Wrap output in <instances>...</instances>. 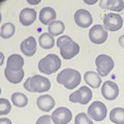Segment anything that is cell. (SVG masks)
I'll use <instances>...</instances> for the list:
<instances>
[{
    "mask_svg": "<svg viewBox=\"0 0 124 124\" xmlns=\"http://www.w3.org/2000/svg\"><path fill=\"white\" fill-rule=\"evenodd\" d=\"M57 46L60 49V54L63 59L69 60L80 53V46L69 36L62 35L56 40Z\"/></svg>",
    "mask_w": 124,
    "mask_h": 124,
    "instance_id": "6da1fadb",
    "label": "cell"
},
{
    "mask_svg": "<svg viewBox=\"0 0 124 124\" xmlns=\"http://www.w3.org/2000/svg\"><path fill=\"white\" fill-rule=\"evenodd\" d=\"M57 82L66 89H75L81 83V73L72 68H65L57 76Z\"/></svg>",
    "mask_w": 124,
    "mask_h": 124,
    "instance_id": "7a4b0ae2",
    "label": "cell"
},
{
    "mask_svg": "<svg viewBox=\"0 0 124 124\" xmlns=\"http://www.w3.org/2000/svg\"><path fill=\"white\" fill-rule=\"evenodd\" d=\"M61 66V60L57 55L49 54L38 62V69L45 75H52Z\"/></svg>",
    "mask_w": 124,
    "mask_h": 124,
    "instance_id": "3957f363",
    "label": "cell"
},
{
    "mask_svg": "<svg viewBox=\"0 0 124 124\" xmlns=\"http://www.w3.org/2000/svg\"><path fill=\"white\" fill-rule=\"evenodd\" d=\"M96 69L97 73L100 77H106L110 73L114 68V60L108 55H98L95 59Z\"/></svg>",
    "mask_w": 124,
    "mask_h": 124,
    "instance_id": "277c9868",
    "label": "cell"
},
{
    "mask_svg": "<svg viewBox=\"0 0 124 124\" xmlns=\"http://www.w3.org/2000/svg\"><path fill=\"white\" fill-rule=\"evenodd\" d=\"M92 99V91L87 86H82L78 91L69 95V100L73 103L87 104Z\"/></svg>",
    "mask_w": 124,
    "mask_h": 124,
    "instance_id": "5b68a950",
    "label": "cell"
},
{
    "mask_svg": "<svg viewBox=\"0 0 124 124\" xmlns=\"http://www.w3.org/2000/svg\"><path fill=\"white\" fill-rule=\"evenodd\" d=\"M107 107L101 101H94L88 108V116L94 121H102L107 117Z\"/></svg>",
    "mask_w": 124,
    "mask_h": 124,
    "instance_id": "8992f818",
    "label": "cell"
},
{
    "mask_svg": "<svg viewBox=\"0 0 124 124\" xmlns=\"http://www.w3.org/2000/svg\"><path fill=\"white\" fill-rule=\"evenodd\" d=\"M123 26V19L118 14H107L103 17V27L110 31H118Z\"/></svg>",
    "mask_w": 124,
    "mask_h": 124,
    "instance_id": "52a82bcc",
    "label": "cell"
},
{
    "mask_svg": "<svg viewBox=\"0 0 124 124\" xmlns=\"http://www.w3.org/2000/svg\"><path fill=\"white\" fill-rule=\"evenodd\" d=\"M30 87L32 92H46L50 90L51 83L46 77L36 75L30 78Z\"/></svg>",
    "mask_w": 124,
    "mask_h": 124,
    "instance_id": "ba28073f",
    "label": "cell"
},
{
    "mask_svg": "<svg viewBox=\"0 0 124 124\" xmlns=\"http://www.w3.org/2000/svg\"><path fill=\"white\" fill-rule=\"evenodd\" d=\"M51 117H52V121L54 122V124H68L71 121L72 114L69 108L60 107V108H57L53 112Z\"/></svg>",
    "mask_w": 124,
    "mask_h": 124,
    "instance_id": "9c48e42d",
    "label": "cell"
},
{
    "mask_svg": "<svg viewBox=\"0 0 124 124\" xmlns=\"http://www.w3.org/2000/svg\"><path fill=\"white\" fill-rule=\"evenodd\" d=\"M89 38L95 45H101L108 38V32L102 25H94L89 31Z\"/></svg>",
    "mask_w": 124,
    "mask_h": 124,
    "instance_id": "30bf717a",
    "label": "cell"
},
{
    "mask_svg": "<svg viewBox=\"0 0 124 124\" xmlns=\"http://www.w3.org/2000/svg\"><path fill=\"white\" fill-rule=\"evenodd\" d=\"M101 94L107 100H114L119 95V87L113 81H106L101 87Z\"/></svg>",
    "mask_w": 124,
    "mask_h": 124,
    "instance_id": "8fae6325",
    "label": "cell"
},
{
    "mask_svg": "<svg viewBox=\"0 0 124 124\" xmlns=\"http://www.w3.org/2000/svg\"><path fill=\"white\" fill-rule=\"evenodd\" d=\"M75 22L79 27L82 28H88L92 24L93 19L91 14L86 9H78L75 14Z\"/></svg>",
    "mask_w": 124,
    "mask_h": 124,
    "instance_id": "7c38bea8",
    "label": "cell"
},
{
    "mask_svg": "<svg viewBox=\"0 0 124 124\" xmlns=\"http://www.w3.org/2000/svg\"><path fill=\"white\" fill-rule=\"evenodd\" d=\"M20 49L25 56H28V57L33 56L34 54L36 53V40H35V38L33 36H29L28 38L24 39L21 42Z\"/></svg>",
    "mask_w": 124,
    "mask_h": 124,
    "instance_id": "4fadbf2b",
    "label": "cell"
},
{
    "mask_svg": "<svg viewBox=\"0 0 124 124\" xmlns=\"http://www.w3.org/2000/svg\"><path fill=\"white\" fill-rule=\"evenodd\" d=\"M20 23L23 26H30L32 25L34 21L36 20V11L33 8H23L20 13V17H19Z\"/></svg>",
    "mask_w": 124,
    "mask_h": 124,
    "instance_id": "5bb4252c",
    "label": "cell"
},
{
    "mask_svg": "<svg viewBox=\"0 0 124 124\" xmlns=\"http://www.w3.org/2000/svg\"><path fill=\"white\" fill-rule=\"evenodd\" d=\"M23 65H24V59L19 54H13L7 58L6 68H8L9 70L20 71L23 69Z\"/></svg>",
    "mask_w": 124,
    "mask_h": 124,
    "instance_id": "9a60e30c",
    "label": "cell"
},
{
    "mask_svg": "<svg viewBox=\"0 0 124 124\" xmlns=\"http://www.w3.org/2000/svg\"><path fill=\"white\" fill-rule=\"evenodd\" d=\"M36 104L37 108H39V110L44 112H50L55 107V100L51 95H40L36 99Z\"/></svg>",
    "mask_w": 124,
    "mask_h": 124,
    "instance_id": "2e32d148",
    "label": "cell"
},
{
    "mask_svg": "<svg viewBox=\"0 0 124 124\" xmlns=\"http://www.w3.org/2000/svg\"><path fill=\"white\" fill-rule=\"evenodd\" d=\"M39 21L44 25H50L52 22L56 21V11L52 7H42L39 11Z\"/></svg>",
    "mask_w": 124,
    "mask_h": 124,
    "instance_id": "e0dca14e",
    "label": "cell"
},
{
    "mask_svg": "<svg viewBox=\"0 0 124 124\" xmlns=\"http://www.w3.org/2000/svg\"><path fill=\"white\" fill-rule=\"evenodd\" d=\"M84 80L89 86L95 89L98 88L102 83L100 76L95 71H86L84 75Z\"/></svg>",
    "mask_w": 124,
    "mask_h": 124,
    "instance_id": "ac0fdd59",
    "label": "cell"
},
{
    "mask_svg": "<svg viewBox=\"0 0 124 124\" xmlns=\"http://www.w3.org/2000/svg\"><path fill=\"white\" fill-rule=\"evenodd\" d=\"M24 70H20V71H13V70H9L8 68L4 69V76L6 78V80L8 81L9 83H13V84H19L21 83V81L23 80L24 78Z\"/></svg>",
    "mask_w": 124,
    "mask_h": 124,
    "instance_id": "d6986e66",
    "label": "cell"
},
{
    "mask_svg": "<svg viewBox=\"0 0 124 124\" xmlns=\"http://www.w3.org/2000/svg\"><path fill=\"white\" fill-rule=\"evenodd\" d=\"M64 29H65V25L62 21H54L52 22L51 24L48 26V31L49 33L53 36H57V35H60L64 32Z\"/></svg>",
    "mask_w": 124,
    "mask_h": 124,
    "instance_id": "ffe728a7",
    "label": "cell"
},
{
    "mask_svg": "<svg viewBox=\"0 0 124 124\" xmlns=\"http://www.w3.org/2000/svg\"><path fill=\"white\" fill-rule=\"evenodd\" d=\"M38 42L42 49L50 50L55 45V39H54V36L50 33H42L38 38Z\"/></svg>",
    "mask_w": 124,
    "mask_h": 124,
    "instance_id": "44dd1931",
    "label": "cell"
},
{
    "mask_svg": "<svg viewBox=\"0 0 124 124\" xmlns=\"http://www.w3.org/2000/svg\"><path fill=\"white\" fill-rule=\"evenodd\" d=\"M110 120L115 124H124V108H114L110 113Z\"/></svg>",
    "mask_w": 124,
    "mask_h": 124,
    "instance_id": "7402d4cb",
    "label": "cell"
},
{
    "mask_svg": "<svg viewBox=\"0 0 124 124\" xmlns=\"http://www.w3.org/2000/svg\"><path fill=\"white\" fill-rule=\"evenodd\" d=\"M11 101H13V103L16 107L24 108L28 104V98L23 93L16 92V93H13V95H11Z\"/></svg>",
    "mask_w": 124,
    "mask_h": 124,
    "instance_id": "603a6c76",
    "label": "cell"
},
{
    "mask_svg": "<svg viewBox=\"0 0 124 124\" xmlns=\"http://www.w3.org/2000/svg\"><path fill=\"white\" fill-rule=\"evenodd\" d=\"M15 25L13 23H4L2 26H1V31H0V35H1L2 38L4 39H7V38L11 37L15 34Z\"/></svg>",
    "mask_w": 124,
    "mask_h": 124,
    "instance_id": "cb8c5ba5",
    "label": "cell"
},
{
    "mask_svg": "<svg viewBox=\"0 0 124 124\" xmlns=\"http://www.w3.org/2000/svg\"><path fill=\"white\" fill-rule=\"evenodd\" d=\"M123 8H124L123 0H108L107 9L113 11H122Z\"/></svg>",
    "mask_w": 124,
    "mask_h": 124,
    "instance_id": "d4e9b609",
    "label": "cell"
},
{
    "mask_svg": "<svg viewBox=\"0 0 124 124\" xmlns=\"http://www.w3.org/2000/svg\"><path fill=\"white\" fill-rule=\"evenodd\" d=\"M11 106L10 102L5 98H0V115L5 116L10 112Z\"/></svg>",
    "mask_w": 124,
    "mask_h": 124,
    "instance_id": "484cf974",
    "label": "cell"
},
{
    "mask_svg": "<svg viewBox=\"0 0 124 124\" xmlns=\"http://www.w3.org/2000/svg\"><path fill=\"white\" fill-rule=\"evenodd\" d=\"M75 124H93L92 120L85 113H79L76 116Z\"/></svg>",
    "mask_w": 124,
    "mask_h": 124,
    "instance_id": "4316f807",
    "label": "cell"
},
{
    "mask_svg": "<svg viewBox=\"0 0 124 124\" xmlns=\"http://www.w3.org/2000/svg\"><path fill=\"white\" fill-rule=\"evenodd\" d=\"M52 121V117L49 115H45V116H41L37 119L36 124H51Z\"/></svg>",
    "mask_w": 124,
    "mask_h": 124,
    "instance_id": "83f0119b",
    "label": "cell"
},
{
    "mask_svg": "<svg viewBox=\"0 0 124 124\" xmlns=\"http://www.w3.org/2000/svg\"><path fill=\"white\" fill-rule=\"evenodd\" d=\"M24 88L26 89L27 91L32 92V91H31V87H30V78H28V79L26 80V82L24 83Z\"/></svg>",
    "mask_w": 124,
    "mask_h": 124,
    "instance_id": "f1b7e54d",
    "label": "cell"
},
{
    "mask_svg": "<svg viewBox=\"0 0 124 124\" xmlns=\"http://www.w3.org/2000/svg\"><path fill=\"white\" fill-rule=\"evenodd\" d=\"M107 4H108V0H101L99 2L100 8H102V9H107Z\"/></svg>",
    "mask_w": 124,
    "mask_h": 124,
    "instance_id": "f546056e",
    "label": "cell"
},
{
    "mask_svg": "<svg viewBox=\"0 0 124 124\" xmlns=\"http://www.w3.org/2000/svg\"><path fill=\"white\" fill-rule=\"evenodd\" d=\"M0 124H11V121L8 118H1L0 119Z\"/></svg>",
    "mask_w": 124,
    "mask_h": 124,
    "instance_id": "4dcf8cb0",
    "label": "cell"
},
{
    "mask_svg": "<svg viewBox=\"0 0 124 124\" xmlns=\"http://www.w3.org/2000/svg\"><path fill=\"white\" fill-rule=\"evenodd\" d=\"M118 41H119V45L121 46L122 48H124V34H123V35H121V36L119 37Z\"/></svg>",
    "mask_w": 124,
    "mask_h": 124,
    "instance_id": "1f68e13d",
    "label": "cell"
},
{
    "mask_svg": "<svg viewBox=\"0 0 124 124\" xmlns=\"http://www.w3.org/2000/svg\"><path fill=\"white\" fill-rule=\"evenodd\" d=\"M84 2L86 3V4L92 5V4H95V3H97V0H93V1H88V0H84Z\"/></svg>",
    "mask_w": 124,
    "mask_h": 124,
    "instance_id": "d6a6232c",
    "label": "cell"
},
{
    "mask_svg": "<svg viewBox=\"0 0 124 124\" xmlns=\"http://www.w3.org/2000/svg\"><path fill=\"white\" fill-rule=\"evenodd\" d=\"M39 2H40L39 0H36V1H30V0H28V3H29V4H38Z\"/></svg>",
    "mask_w": 124,
    "mask_h": 124,
    "instance_id": "836d02e7",
    "label": "cell"
}]
</instances>
